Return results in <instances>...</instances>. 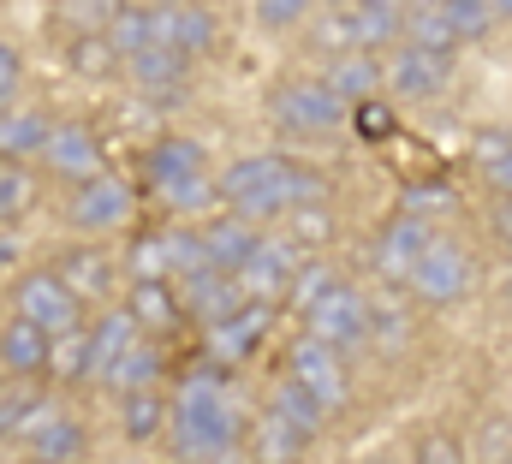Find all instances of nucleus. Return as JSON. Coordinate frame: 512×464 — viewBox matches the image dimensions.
<instances>
[{
  "instance_id": "1",
  "label": "nucleus",
  "mask_w": 512,
  "mask_h": 464,
  "mask_svg": "<svg viewBox=\"0 0 512 464\" xmlns=\"http://www.w3.org/2000/svg\"><path fill=\"white\" fill-rule=\"evenodd\" d=\"M167 435H173V459H185V464H209V459H221V453H233L239 411H233V399L221 387V363L203 357V369H191L179 381Z\"/></svg>"
},
{
  "instance_id": "2",
  "label": "nucleus",
  "mask_w": 512,
  "mask_h": 464,
  "mask_svg": "<svg viewBox=\"0 0 512 464\" xmlns=\"http://www.w3.org/2000/svg\"><path fill=\"white\" fill-rule=\"evenodd\" d=\"M221 197L245 221H280V215H292L304 203H322L328 185H322V173H310V167H298L286 155H245V161H233L221 173Z\"/></svg>"
},
{
  "instance_id": "3",
  "label": "nucleus",
  "mask_w": 512,
  "mask_h": 464,
  "mask_svg": "<svg viewBox=\"0 0 512 464\" xmlns=\"http://www.w3.org/2000/svg\"><path fill=\"white\" fill-rule=\"evenodd\" d=\"M12 310L30 316V322H42L48 334H72V328H84V298L66 286L60 268H36V274H24V280L12 286Z\"/></svg>"
},
{
  "instance_id": "4",
  "label": "nucleus",
  "mask_w": 512,
  "mask_h": 464,
  "mask_svg": "<svg viewBox=\"0 0 512 464\" xmlns=\"http://www.w3.org/2000/svg\"><path fill=\"white\" fill-rule=\"evenodd\" d=\"M274 119L292 137H316V131H334L346 119V96L328 78H298V84H280L274 90Z\"/></svg>"
},
{
  "instance_id": "5",
  "label": "nucleus",
  "mask_w": 512,
  "mask_h": 464,
  "mask_svg": "<svg viewBox=\"0 0 512 464\" xmlns=\"http://www.w3.org/2000/svg\"><path fill=\"white\" fill-rule=\"evenodd\" d=\"M131 221V185L120 173H96L84 185H72L66 197V227L78 232H114Z\"/></svg>"
},
{
  "instance_id": "6",
  "label": "nucleus",
  "mask_w": 512,
  "mask_h": 464,
  "mask_svg": "<svg viewBox=\"0 0 512 464\" xmlns=\"http://www.w3.org/2000/svg\"><path fill=\"white\" fill-rule=\"evenodd\" d=\"M304 328H310L316 340H328L334 351H358L364 340H370V298H364V292H352V286L340 280L322 304H310Z\"/></svg>"
},
{
  "instance_id": "7",
  "label": "nucleus",
  "mask_w": 512,
  "mask_h": 464,
  "mask_svg": "<svg viewBox=\"0 0 512 464\" xmlns=\"http://www.w3.org/2000/svg\"><path fill=\"white\" fill-rule=\"evenodd\" d=\"M340 357H346V351H334L328 340H316V334L304 328V340H292V351H286V375H298V381L328 405V411H340V405H346V393H352V387H346V363H340Z\"/></svg>"
},
{
  "instance_id": "8",
  "label": "nucleus",
  "mask_w": 512,
  "mask_h": 464,
  "mask_svg": "<svg viewBox=\"0 0 512 464\" xmlns=\"http://www.w3.org/2000/svg\"><path fill=\"white\" fill-rule=\"evenodd\" d=\"M274 328V304L268 298H251L245 310H233L227 322H215V328H203V357L209 363H221V369H233V363H245L256 346H262V334Z\"/></svg>"
},
{
  "instance_id": "9",
  "label": "nucleus",
  "mask_w": 512,
  "mask_h": 464,
  "mask_svg": "<svg viewBox=\"0 0 512 464\" xmlns=\"http://www.w3.org/2000/svg\"><path fill=\"white\" fill-rule=\"evenodd\" d=\"M411 292H417L423 304H453V298H465V292H471V256H465V244H459V238H435V244L423 250L417 274H411Z\"/></svg>"
},
{
  "instance_id": "10",
  "label": "nucleus",
  "mask_w": 512,
  "mask_h": 464,
  "mask_svg": "<svg viewBox=\"0 0 512 464\" xmlns=\"http://www.w3.org/2000/svg\"><path fill=\"white\" fill-rule=\"evenodd\" d=\"M453 84V54H435V48H417L405 42L393 60H387V90L399 102H429Z\"/></svg>"
},
{
  "instance_id": "11",
  "label": "nucleus",
  "mask_w": 512,
  "mask_h": 464,
  "mask_svg": "<svg viewBox=\"0 0 512 464\" xmlns=\"http://www.w3.org/2000/svg\"><path fill=\"white\" fill-rule=\"evenodd\" d=\"M179 298H185V316H197L203 328H215V322H227L233 310H245L251 304V292H245V280L239 274H227V268H197V274H185L179 280Z\"/></svg>"
},
{
  "instance_id": "12",
  "label": "nucleus",
  "mask_w": 512,
  "mask_h": 464,
  "mask_svg": "<svg viewBox=\"0 0 512 464\" xmlns=\"http://www.w3.org/2000/svg\"><path fill=\"white\" fill-rule=\"evenodd\" d=\"M435 244V232L429 221H417V215H393L382 232H376V268H382V280L393 286H411V274H417V262H423V250Z\"/></svg>"
},
{
  "instance_id": "13",
  "label": "nucleus",
  "mask_w": 512,
  "mask_h": 464,
  "mask_svg": "<svg viewBox=\"0 0 512 464\" xmlns=\"http://www.w3.org/2000/svg\"><path fill=\"white\" fill-rule=\"evenodd\" d=\"M42 161H48V173H54V179L84 185V179H96V173H102V143H96V131H90V125H54V131H48Z\"/></svg>"
},
{
  "instance_id": "14",
  "label": "nucleus",
  "mask_w": 512,
  "mask_h": 464,
  "mask_svg": "<svg viewBox=\"0 0 512 464\" xmlns=\"http://www.w3.org/2000/svg\"><path fill=\"white\" fill-rule=\"evenodd\" d=\"M292 244H298V238H268V232H262V244L251 250V262L239 268V280H245L251 298H268V304H274V298L292 292V274L304 268V262L292 256Z\"/></svg>"
},
{
  "instance_id": "15",
  "label": "nucleus",
  "mask_w": 512,
  "mask_h": 464,
  "mask_svg": "<svg viewBox=\"0 0 512 464\" xmlns=\"http://www.w3.org/2000/svg\"><path fill=\"white\" fill-rule=\"evenodd\" d=\"M90 334H96V381L108 387V381H114V369L143 346V322L131 316V304H126V310H102V316L90 322Z\"/></svg>"
},
{
  "instance_id": "16",
  "label": "nucleus",
  "mask_w": 512,
  "mask_h": 464,
  "mask_svg": "<svg viewBox=\"0 0 512 464\" xmlns=\"http://www.w3.org/2000/svg\"><path fill=\"white\" fill-rule=\"evenodd\" d=\"M185 66H191V54H179V48H149V54L126 60L131 84H137V90H149V96H155V102H167V108H179Z\"/></svg>"
},
{
  "instance_id": "17",
  "label": "nucleus",
  "mask_w": 512,
  "mask_h": 464,
  "mask_svg": "<svg viewBox=\"0 0 512 464\" xmlns=\"http://www.w3.org/2000/svg\"><path fill=\"white\" fill-rule=\"evenodd\" d=\"M48 357H54V334H48L42 322H30V316L12 310V322H6V334H0V363H6V375H36V369H48Z\"/></svg>"
},
{
  "instance_id": "18",
  "label": "nucleus",
  "mask_w": 512,
  "mask_h": 464,
  "mask_svg": "<svg viewBox=\"0 0 512 464\" xmlns=\"http://www.w3.org/2000/svg\"><path fill=\"white\" fill-rule=\"evenodd\" d=\"M304 453H310V435H304L292 417H280V411L268 405L251 429V459L256 464H298Z\"/></svg>"
},
{
  "instance_id": "19",
  "label": "nucleus",
  "mask_w": 512,
  "mask_h": 464,
  "mask_svg": "<svg viewBox=\"0 0 512 464\" xmlns=\"http://www.w3.org/2000/svg\"><path fill=\"white\" fill-rule=\"evenodd\" d=\"M256 244H262V227H256V221H245V215H221L215 227H203L209 268H227V274H239V268L251 262Z\"/></svg>"
},
{
  "instance_id": "20",
  "label": "nucleus",
  "mask_w": 512,
  "mask_h": 464,
  "mask_svg": "<svg viewBox=\"0 0 512 464\" xmlns=\"http://www.w3.org/2000/svg\"><path fill=\"white\" fill-rule=\"evenodd\" d=\"M191 173H203V143H191V137H161V143H149L143 179H149L155 191H167V185H179V179H191Z\"/></svg>"
},
{
  "instance_id": "21",
  "label": "nucleus",
  "mask_w": 512,
  "mask_h": 464,
  "mask_svg": "<svg viewBox=\"0 0 512 464\" xmlns=\"http://www.w3.org/2000/svg\"><path fill=\"white\" fill-rule=\"evenodd\" d=\"M131 316L143 322V334H167V328L185 316L179 280H137V286H131Z\"/></svg>"
},
{
  "instance_id": "22",
  "label": "nucleus",
  "mask_w": 512,
  "mask_h": 464,
  "mask_svg": "<svg viewBox=\"0 0 512 464\" xmlns=\"http://www.w3.org/2000/svg\"><path fill=\"white\" fill-rule=\"evenodd\" d=\"M328 84H334L346 102H370L376 90H387V66L370 48H346V54L334 60V72H328Z\"/></svg>"
},
{
  "instance_id": "23",
  "label": "nucleus",
  "mask_w": 512,
  "mask_h": 464,
  "mask_svg": "<svg viewBox=\"0 0 512 464\" xmlns=\"http://www.w3.org/2000/svg\"><path fill=\"white\" fill-rule=\"evenodd\" d=\"M30 459H36V464H72V459H84V423H72V417L48 411V417L30 429Z\"/></svg>"
},
{
  "instance_id": "24",
  "label": "nucleus",
  "mask_w": 512,
  "mask_h": 464,
  "mask_svg": "<svg viewBox=\"0 0 512 464\" xmlns=\"http://www.w3.org/2000/svg\"><path fill=\"white\" fill-rule=\"evenodd\" d=\"M60 274H66V286L90 304V298H108V286H114V256H102V250H90V244H72V250L60 256Z\"/></svg>"
},
{
  "instance_id": "25",
  "label": "nucleus",
  "mask_w": 512,
  "mask_h": 464,
  "mask_svg": "<svg viewBox=\"0 0 512 464\" xmlns=\"http://www.w3.org/2000/svg\"><path fill=\"white\" fill-rule=\"evenodd\" d=\"M167 423H173L167 393H155V387L120 393V429H126V441H155V435H167Z\"/></svg>"
},
{
  "instance_id": "26",
  "label": "nucleus",
  "mask_w": 512,
  "mask_h": 464,
  "mask_svg": "<svg viewBox=\"0 0 512 464\" xmlns=\"http://www.w3.org/2000/svg\"><path fill=\"white\" fill-rule=\"evenodd\" d=\"M346 30H352V48H387L399 36V0H358L346 6Z\"/></svg>"
},
{
  "instance_id": "27",
  "label": "nucleus",
  "mask_w": 512,
  "mask_h": 464,
  "mask_svg": "<svg viewBox=\"0 0 512 464\" xmlns=\"http://www.w3.org/2000/svg\"><path fill=\"white\" fill-rule=\"evenodd\" d=\"M108 42L120 48V60H137V54L161 48V12L155 6H120V18L108 24Z\"/></svg>"
},
{
  "instance_id": "28",
  "label": "nucleus",
  "mask_w": 512,
  "mask_h": 464,
  "mask_svg": "<svg viewBox=\"0 0 512 464\" xmlns=\"http://www.w3.org/2000/svg\"><path fill=\"white\" fill-rule=\"evenodd\" d=\"M268 405H274L280 417H292V423H298L310 441H316V435H322V423H328V405H322V399H316V393H310L298 375H286V381L268 393Z\"/></svg>"
},
{
  "instance_id": "29",
  "label": "nucleus",
  "mask_w": 512,
  "mask_h": 464,
  "mask_svg": "<svg viewBox=\"0 0 512 464\" xmlns=\"http://www.w3.org/2000/svg\"><path fill=\"white\" fill-rule=\"evenodd\" d=\"M48 119L42 114H30V108H6L0 114V155L6 161H18V155H42L48 149Z\"/></svg>"
},
{
  "instance_id": "30",
  "label": "nucleus",
  "mask_w": 512,
  "mask_h": 464,
  "mask_svg": "<svg viewBox=\"0 0 512 464\" xmlns=\"http://www.w3.org/2000/svg\"><path fill=\"white\" fill-rule=\"evenodd\" d=\"M48 369L72 387V381H96V334L90 328H72V334H54V357Z\"/></svg>"
},
{
  "instance_id": "31",
  "label": "nucleus",
  "mask_w": 512,
  "mask_h": 464,
  "mask_svg": "<svg viewBox=\"0 0 512 464\" xmlns=\"http://www.w3.org/2000/svg\"><path fill=\"white\" fill-rule=\"evenodd\" d=\"M405 42H417V48H435V54H459V24L447 18V6L435 0V6H423V12H411V24H405Z\"/></svg>"
},
{
  "instance_id": "32",
  "label": "nucleus",
  "mask_w": 512,
  "mask_h": 464,
  "mask_svg": "<svg viewBox=\"0 0 512 464\" xmlns=\"http://www.w3.org/2000/svg\"><path fill=\"white\" fill-rule=\"evenodd\" d=\"M42 417H48V411L36 405V387H24V381L12 375V387L0 393V435H6V441H30V429H36Z\"/></svg>"
},
{
  "instance_id": "33",
  "label": "nucleus",
  "mask_w": 512,
  "mask_h": 464,
  "mask_svg": "<svg viewBox=\"0 0 512 464\" xmlns=\"http://www.w3.org/2000/svg\"><path fill=\"white\" fill-rule=\"evenodd\" d=\"M161 203H167L173 215H209V209H215V203H227V197H221V185H215L209 173H191V179L167 185V191H161Z\"/></svg>"
},
{
  "instance_id": "34",
  "label": "nucleus",
  "mask_w": 512,
  "mask_h": 464,
  "mask_svg": "<svg viewBox=\"0 0 512 464\" xmlns=\"http://www.w3.org/2000/svg\"><path fill=\"white\" fill-rule=\"evenodd\" d=\"M334 286H340V274H334L328 262H304V268L292 274V292H286V304H292L298 316H310V304H322Z\"/></svg>"
},
{
  "instance_id": "35",
  "label": "nucleus",
  "mask_w": 512,
  "mask_h": 464,
  "mask_svg": "<svg viewBox=\"0 0 512 464\" xmlns=\"http://www.w3.org/2000/svg\"><path fill=\"white\" fill-rule=\"evenodd\" d=\"M155 381H161V346H149V340H143V346L114 369V381H108V387H114V393H143V387H155Z\"/></svg>"
},
{
  "instance_id": "36",
  "label": "nucleus",
  "mask_w": 512,
  "mask_h": 464,
  "mask_svg": "<svg viewBox=\"0 0 512 464\" xmlns=\"http://www.w3.org/2000/svg\"><path fill=\"white\" fill-rule=\"evenodd\" d=\"M179 54H191V60H203V54H215V12L209 6H179Z\"/></svg>"
},
{
  "instance_id": "37",
  "label": "nucleus",
  "mask_w": 512,
  "mask_h": 464,
  "mask_svg": "<svg viewBox=\"0 0 512 464\" xmlns=\"http://www.w3.org/2000/svg\"><path fill=\"white\" fill-rule=\"evenodd\" d=\"M370 340L382 346V357H399V351H405V340H411V322H405V310H399L393 298L370 304Z\"/></svg>"
},
{
  "instance_id": "38",
  "label": "nucleus",
  "mask_w": 512,
  "mask_h": 464,
  "mask_svg": "<svg viewBox=\"0 0 512 464\" xmlns=\"http://www.w3.org/2000/svg\"><path fill=\"white\" fill-rule=\"evenodd\" d=\"M72 66H78L84 78H102V72L120 66V48L108 42V30H84V36L72 42Z\"/></svg>"
},
{
  "instance_id": "39",
  "label": "nucleus",
  "mask_w": 512,
  "mask_h": 464,
  "mask_svg": "<svg viewBox=\"0 0 512 464\" xmlns=\"http://www.w3.org/2000/svg\"><path fill=\"white\" fill-rule=\"evenodd\" d=\"M399 209H405V215H417V221H429V215H447V209H453V185H441V179L405 185V191H399Z\"/></svg>"
},
{
  "instance_id": "40",
  "label": "nucleus",
  "mask_w": 512,
  "mask_h": 464,
  "mask_svg": "<svg viewBox=\"0 0 512 464\" xmlns=\"http://www.w3.org/2000/svg\"><path fill=\"white\" fill-rule=\"evenodd\" d=\"M30 197H36V191H30V179H24V167L6 161V167H0V221H18V215L30 209Z\"/></svg>"
},
{
  "instance_id": "41",
  "label": "nucleus",
  "mask_w": 512,
  "mask_h": 464,
  "mask_svg": "<svg viewBox=\"0 0 512 464\" xmlns=\"http://www.w3.org/2000/svg\"><path fill=\"white\" fill-rule=\"evenodd\" d=\"M447 6V18L459 24V36H483L489 24H495V6L489 0H441Z\"/></svg>"
},
{
  "instance_id": "42",
  "label": "nucleus",
  "mask_w": 512,
  "mask_h": 464,
  "mask_svg": "<svg viewBox=\"0 0 512 464\" xmlns=\"http://www.w3.org/2000/svg\"><path fill=\"white\" fill-rule=\"evenodd\" d=\"M120 6H126V0H66V18L84 24V30H108V24L120 18Z\"/></svg>"
},
{
  "instance_id": "43",
  "label": "nucleus",
  "mask_w": 512,
  "mask_h": 464,
  "mask_svg": "<svg viewBox=\"0 0 512 464\" xmlns=\"http://www.w3.org/2000/svg\"><path fill=\"white\" fill-rule=\"evenodd\" d=\"M310 6H316V0H256V24H262V30H286V24H298Z\"/></svg>"
},
{
  "instance_id": "44",
  "label": "nucleus",
  "mask_w": 512,
  "mask_h": 464,
  "mask_svg": "<svg viewBox=\"0 0 512 464\" xmlns=\"http://www.w3.org/2000/svg\"><path fill=\"white\" fill-rule=\"evenodd\" d=\"M483 173L501 197H512V143H483Z\"/></svg>"
},
{
  "instance_id": "45",
  "label": "nucleus",
  "mask_w": 512,
  "mask_h": 464,
  "mask_svg": "<svg viewBox=\"0 0 512 464\" xmlns=\"http://www.w3.org/2000/svg\"><path fill=\"white\" fill-rule=\"evenodd\" d=\"M417 464H465V447L453 435H423L417 441Z\"/></svg>"
},
{
  "instance_id": "46",
  "label": "nucleus",
  "mask_w": 512,
  "mask_h": 464,
  "mask_svg": "<svg viewBox=\"0 0 512 464\" xmlns=\"http://www.w3.org/2000/svg\"><path fill=\"white\" fill-rule=\"evenodd\" d=\"M18 84H24L18 48H12V42H0V96H6V108H18Z\"/></svg>"
},
{
  "instance_id": "47",
  "label": "nucleus",
  "mask_w": 512,
  "mask_h": 464,
  "mask_svg": "<svg viewBox=\"0 0 512 464\" xmlns=\"http://www.w3.org/2000/svg\"><path fill=\"white\" fill-rule=\"evenodd\" d=\"M358 131H364V137H387V131H393V108L376 102V96H370V102H358Z\"/></svg>"
},
{
  "instance_id": "48",
  "label": "nucleus",
  "mask_w": 512,
  "mask_h": 464,
  "mask_svg": "<svg viewBox=\"0 0 512 464\" xmlns=\"http://www.w3.org/2000/svg\"><path fill=\"white\" fill-rule=\"evenodd\" d=\"M292 232H298V238H328V215H322V203L292 209Z\"/></svg>"
},
{
  "instance_id": "49",
  "label": "nucleus",
  "mask_w": 512,
  "mask_h": 464,
  "mask_svg": "<svg viewBox=\"0 0 512 464\" xmlns=\"http://www.w3.org/2000/svg\"><path fill=\"white\" fill-rule=\"evenodd\" d=\"M0 262H6V268L18 262V221H6V232H0Z\"/></svg>"
},
{
  "instance_id": "50",
  "label": "nucleus",
  "mask_w": 512,
  "mask_h": 464,
  "mask_svg": "<svg viewBox=\"0 0 512 464\" xmlns=\"http://www.w3.org/2000/svg\"><path fill=\"white\" fill-rule=\"evenodd\" d=\"M501 232H507V244H512V203H501Z\"/></svg>"
},
{
  "instance_id": "51",
  "label": "nucleus",
  "mask_w": 512,
  "mask_h": 464,
  "mask_svg": "<svg viewBox=\"0 0 512 464\" xmlns=\"http://www.w3.org/2000/svg\"><path fill=\"white\" fill-rule=\"evenodd\" d=\"M209 464H256V459H239V453H221V459H209Z\"/></svg>"
},
{
  "instance_id": "52",
  "label": "nucleus",
  "mask_w": 512,
  "mask_h": 464,
  "mask_svg": "<svg viewBox=\"0 0 512 464\" xmlns=\"http://www.w3.org/2000/svg\"><path fill=\"white\" fill-rule=\"evenodd\" d=\"M495 6V18H512V0H489Z\"/></svg>"
},
{
  "instance_id": "53",
  "label": "nucleus",
  "mask_w": 512,
  "mask_h": 464,
  "mask_svg": "<svg viewBox=\"0 0 512 464\" xmlns=\"http://www.w3.org/2000/svg\"><path fill=\"white\" fill-rule=\"evenodd\" d=\"M322 6H328V12H346V6H358V0H322Z\"/></svg>"
},
{
  "instance_id": "54",
  "label": "nucleus",
  "mask_w": 512,
  "mask_h": 464,
  "mask_svg": "<svg viewBox=\"0 0 512 464\" xmlns=\"http://www.w3.org/2000/svg\"><path fill=\"white\" fill-rule=\"evenodd\" d=\"M155 6H185V0H155Z\"/></svg>"
},
{
  "instance_id": "55",
  "label": "nucleus",
  "mask_w": 512,
  "mask_h": 464,
  "mask_svg": "<svg viewBox=\"0 0 512 464\" xmlns=\"http://www.w3.org/2000/svg\"><path fill=\"white\" fill-rule=\"evenodd\" d=\"M376 464H387V459H376Z\"/></svg>"
}]
</instances>
